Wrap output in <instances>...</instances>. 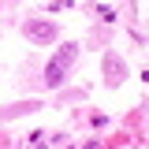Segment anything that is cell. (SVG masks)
<instances>
[{
	"label": "cell",
	"instance_id": "1",
	"mask_svg": "<svg viewBox=\"0 0 149 149\" xmlns=\"http://www.w3.org/2000/svg\"><path fill=\"white\" fill-rule=\"evenodd\" d=\"M71 56H74V45H67V49L45 67V86H60V82H63V71H67V60H71Z\"/></svg>",
	"mask_w": 149,
	"mask_h": 149
},
{
	"label": "cell",
	"instance_id": "2",
	"mask_svg": "<svg viewBox=\"0 0 149 149\" xmlns=\"http://www.w3.org/2000/svg\"><path fill=\"white\" fill-rule=\"evenodd\" d=\"M26 34L34 37V41H49V37H52V26H49V22H30Z\"/></svg>",
	"mask_w": 149,
	"mask_h": 149
}]
</instances>
